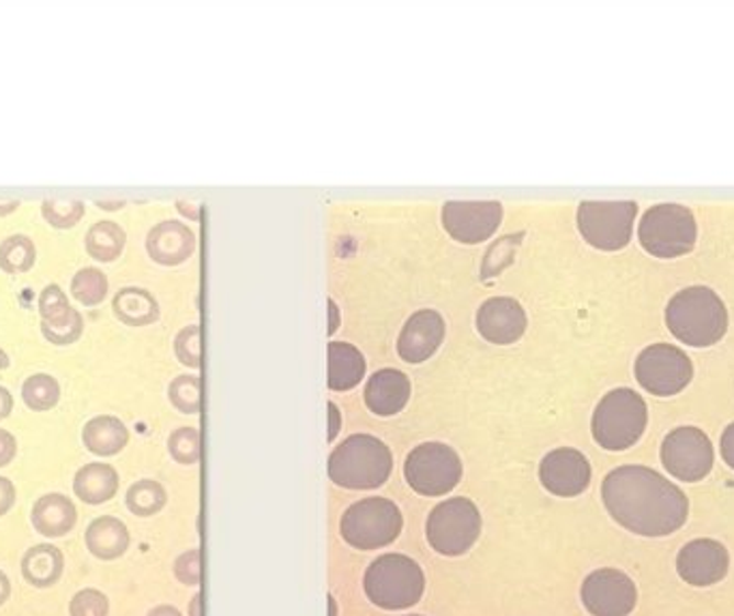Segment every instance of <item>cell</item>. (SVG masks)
Instances as JSON below:
<instances>
[{"label": "cell", "mask_w": 734, "mask_h": 616, "mask_svg": "<svg viewBox=\"0 0 734 616\" xmlns=\"http://www.w3.org/2000/svg\"><path fill=\"white\" fill-rule=\"evenodd\" d=\"M187 204H189V202H179L177 206H179V211H181V213H185L187 217H191V220H198V209H189Z\"/></svg>", "instance_id": "f907efd6"}, {"label": "cell", "mask_w": 734, "mask_h": 616, "mask_svg": "<svg viewBox=\"0 0 734 616\" xmlns=\"http://www.w3.org/2000/svg\"><path fill=\"white\" fill-rule=\"evenodd\" d=\"M196 249V235L184 222H162L146 237V251L159 265H179L185 262Z\"/></svg>", "instance_id": "ffe728a7"}, {"label": "cell", "mask_w": 734, "mask_h": 616, "mask_svg": "<svg viewBox=\"0 0 734 616\" xmlns=\"http://www.w3.org/2000/svg\"><path fill=\"white\" fill-rule=\"evenodd\" d=\"M409 616H419V615H409Z\"/></svg>", "instance_id": "db71d44e"}, {"label": "cell", "mask_w": 734, "mask_h": 616, "mask_svg": "<svg viewBox=\"0 0 734 616\" xmlns=\"http://www.w3.org/2000/svg\"><path fill=\"white\" fill-rule=\"evenodd\" d=\"M15 499H18V492H15L13 481L7 477H0V518L13 509Z\"/></svg>", "instance_id": "b9f144b4"}, {"label": "cell", "mask_w": 734, "mask_h": 616, "mask_svg": "<svg viewBox=\"0 0 734 616\" xmlns=\"http://www.w3.org/2000/svg\"><path fill=\"white\" fill-rule=\"evenodd\" d=\"M71 292H74V296L82 305L92 307V305H97V303H101L105 299V294H108V278L97 267H85V269H80L74 276Z\"/></svg>", "instance_id": "1f68e13d"}, {"label": "cell", "mask_w": 734, "mask_h": 616, "mask_svg": "<svg viewBox=\"0 0 734 616\" xmlns=\"http://www.w3.org/2000/svg\"><path fill=\"white\" fill-rule=\"evenodd\" d=\"M175 352L185 366H189V368L200 366V332H198L196 325L185 327L184 332L177 335Z\"/></svg>", "instance_id": "f35d334b"}, {"label": "cell", "mask_w": 734, "mask_h": 616, "mask_svg": "<svg viewBox=\"0 0 734 616\" xmlns=\"http://www.w3.org/2000/svg\"><path fill=\"white\" fill-rule=\"evenodd\" d=\"M477 329L492 344H513L526 332V312L511 296L488 299L477 312Z\"/></svg>", "instance_id": "e0dca14e"}, {"label": "cell", "mask_w": 734, "mask_h": 616, "mask_svg": "<svg viewBox=\"0 0 734 616\" xmlns=\"http://www.w3.org/2000/svg\"><path fill=\"white\" fill-rule=\"evenodd\" d=\"M481 535V514L470 499H447L438 503L425 524V537L443 557L466 555Z\"/></svg>", "instance_id": "52a82bcc"}, {"label": "cell", "mask_w": 734, "mask_h": 616, "mask_svg": "<svg viewBox=\"0 0 734 616\" xmlns=\"http://www.w3.org/2000/svg\"><path fill=\"white\" fill-rule=\"evenodd\" d=\"M404 477L421 496L449 494L461 479L459 456L445 443H423L404 462Z\"/></svg>", "instance_id": "9c48e42d"}, {"label": "cell", "mask_w": 734, "mask_h": 616, "mask_svg": "<svg viewBox=\"0 0 734 616\" xmlns=\"http://www.w3.org/2000/svg\"><path fill=\"white\" fill-rule=\"evenodd\" d=\"M9 597H11V580H9V575L0 569V606H4V604L9 602Z\"/></svg>", "instance_id": "bcb514c9"}, {"label": "cell", "mask_w": 734, "mask_h": 616, "mask_svg": "<svg viewBox=\"0 0 734 616\" xmlns=\"http://www.w3.org/2000/svg\"><path fill=\"white\" fill-rule=\"evenodd\" d=\"M175 575L179 582L196 586L200 584V550H189L175 561Z\"/></svg>", "instance_id": "ab89813d"}, {"label": "cell", "mask_w": 734, "mask_h": 616, "mask_svg": "<svg viewBox=\"0 0 734 616\" xmlns=\"http://www.w3.org/2000/svg\"><path fill=\"white\" fill-rule=\"evenodd\" d=\"M411 397V380L393 368L378 370L367 380L366 404L374 415L391 417L400 413Z\"/></svg>", "instance_id": "d6986e66"}, {"label": "cell", "mask_w": 734, "mask_h": 616, "mask_svg": "<svg viewBox=\"0 0 734 616\" xmlns=\"http://www.w3.org/2000/svg\"><path fill=\"white\" fill-rule=\"evenodd\" d=\"M13 411V395L7 387L0 384V422H4Z\"/></svg>", "instance_id": "ee69618b"}, {"label": "cell", "mask_w": 734, "mask_h": 616, "mask_svg": "<svg viewBox=\"0 0 734 616\" xmlns=\"http://www.w3.org/2000/svg\"><path fill=\"white\" fill-rule=\"evenodd\" d=\"M82 329H85V321H82V314L76 307H71L69 314L65 318L56 321V323H44L42 321L44 337L56 346L74 344L82 335Z\"/></svg>", "instance_id": "e575fe53"}, {"label": "cell", "mask_w": 734, "mask_h": 616, "mask_svg": "<svg viewBox=\"0 0 734 616\" xmlns=\"http://www.w3.org/2000/svg\"><path fill=\"white\" fill-rule=\"evenodd\" d=\"M78 509L74 501L60 492H49L37 499L31 512L33 528L47 539H60L74 530Z\"/></svg>", "instance_id": "44dd1931"}, {"label": "cell", "mask_w": 734, "mask_h": 616, "mask_svg": "<svg viewBox=\"0 0 734 616\" xmlns=\"http://www.w3.org/2000/svg\"><path fill=\"white\" fill-rule=\"evenodd\" d=\"M37 260V247L26 235H11L0 240V269L4 273H26Z\"/></svg>", "instance_id": "f546056e"}, {"label": "cell", "mask_w": 734, "mask_h": 616, "mask_svg": "<svg viewBox=\"0 0 734 616\" xmlns=\"http://www.w3.org/2000/svg\"><path fill=\"white\" fill-rule=\"evenodd\" d=\"M666 325L688 346H711L729 329V314L722 299L707 285H691L677 292L666 307Z\"/></svg>", "instance_id": "7a4b0ae2"}, {"label": "cell", "mask_w": 734, "mask_h": 616, "mask_svg": "<svg viewBox=\"0 0 734 616\" xmlns=\"http://www.w3.org/2000/svg\"><path fill=\"white\" fill-rule=\"evenodd\" d=\"M146 616H181V613L175 606H157Z\"/></svg>", "instance_id": "c3c4849f"}, {"label": "cell", "mask_w": 734, "mask_h": 616, "mask_svg": "<svg viewBox=\"0 0 734 616\" xmlns=\"http://www.w3.org/2000/svg\"><path fill=\"white\" fill-rule=\"evenodd\" d=\"M337 325H340V312H337V305L333 303V299H329V333L331 335L337 329Z\"/></svg>", "instance_id": "7dc6e473"}, {"label": "cell", "mask_w": 734, "mask_h": 616, "mask_svg": "<svg viewBox=\"0 0 734 616\" xmlns=\"http://www.w3.org/2000/svg\"><path fill=\"white\" fill-rule=\"evenodd\" d=\"M580 597L593 616H630L638 604V589L625 571L603 568L587 575Z\"/></svg>", "instance_id": "4fadbf2b"}, {"label": "cell", "mask_w": 734, "mask_h": 616, "mask_svg": "<svg viewBox=\"0 0 734 616\" xmlns=\"http://www.w3.org/2000/svg\"><path fill=\"white\" fill-rule=\"evenodd\" d=\"M22 578L35 589L54 586L65 571V557L52 544H37L29 548L22 557Z\"/></svg>", "instance_id": "d4e9b609"}, {"label": "cell", "mask_w": 734, "mask_h": 616, "mask_svg": "<svg viewBox=\"0 0 734 616\" xmlns=\"http://www.w3.org/2000/svg\"><path fill=\"white\" fill-rule=\"evenodd\" d=\"M366 374V359L364 355L346 344V341H331L329 344V389L346 391L357 387Z\"/></svg>", "instance_id": "484cf974"}, {"label": "cell", "mask_w": 734, "mask_h": 616, "mask_svg": "<svg viewBox=\"0 0 734 616\" xmlns=\"http://www.w3.org/2000/svg\"><path fill=\"white\" fill-rule=\"evenodd\" d=\"M18 456V440L9 429L0 427V469L9 467Z\"/></svg>", "instance_id": "60d3db41"}, {"label": "cell", "mask_w": 734, "mask_h": 616, "mask_svg": "<svg viewBox=\"0 0 734 616\" xmlns=\"http://www.w3.org/2000/svg\"><path fill=\"white\" fill-rule=\"evenodd\" d=\"M127 235L116 222H97L87 233V251L99 262L116 260L125 249Z\"/></svg>", "instance_id": "83f0119b"}, {"label": "cell", "mask_w": 734, "mask_h": 616, "mask_svg": "<svg viewBox=\"0 0 734 616\" xmlns=\"http://www.w3.org/2000/svg\"><path fill=\"white\" fill-rule=\"evenodd\" d=\"M112 310L121 323L132 327H144L159 318L157 299L148 290L136 285L121 288L112 299Z\"/></svg>", "instance_id": "4316f807"}, {"label": "cell", "mask_w": 734, "mask_h": 616, "mask_svg": "<svg viewBox=\"0 0 734 616\" xmlns=\"http://www.w3.org/2000/svg\"><path fill=\"white\" fill-rule=\"evenodd\" d=\"M85 202L82 200H63V198H47L42 204V215L47 224L54 228H74L85 217Z\"/></svg>", "instance_id": "d6a6232c"}, {"label": "cell", "mask_w": 734, "mask_h": 616, "mask_svg": "<svg viewBox=\"0 0 734 616\" xmlns=\"http://www.w3.org/2000/svg\"><path fill=\"white\" fill-rule=\"evenodd\" d=\"M698 235L688 206L657 204L644 213L638 238L644 249L657 258H677L691 251Z\"/></svg>", "instance_id": "ba28073f"}, {"label": "cell", "mask_w": 734, "mask_h": 616, "mask_svg": "<svg viewBox=\"0 0 734 616\" xmlns=\"http://www.w3.org/2000/svg\"><path fill=\"white\" fill-rule=\"evenodd\" d=\"M121 479L112 464L91 462L78 469L74 477V494L87 505H103L119 492Z\"/></svg>", "instance_id": "603a6c76"}, {"label": "cell", "mask_w": 734, "mask_h": 616, "mask_svg": "<svg viewBox=\"0 0 734 616\" xmlns=\"http://www.w3.org/2000/svg\"><path fill=\"white\" fill-rule=\"evenodd\" d=\"M393 469L391 449L376 436L353 434L329 458V477L348 490L380 488Z\"/></svg>", "instance_id": "3957f363"}, {"label": "cell", "mask_w": 734, "mask_h": 616, "mask_svg": "<svg viewBox=\"0 0 734 616\" xmlns=\"http://www.w3.org/2000/svg\"><path fill=\"white\" fill-rule=\"evenodd\" d=\"M648 408L632 389H614L601 397L593 413V438L608 451H625L641 440Z\"/></svg>", "instance_id": "5b68a950"}, {"label": "cell", "mask_w": 734, "mask_h": 616, "mask_svg": "<svg viewBox=\"0 0 734 616\" xmlns=\"http://www.w3.org/2000/svg\"><path fill=\"white\" fill-rule=\"evenodd\" d=\"M731 568V555L724 544L715 539H693L681 548L677 571L691 586H713L722 582Z\"/></svg>", "instance_id": "2e32d148"}, {"label": "cell", "mask_w": 734, "mask_h": 616, "mask_svg": "<svg viewBox=\"0 0 734 616\" xmlns=\"http://www.w3.org/2000/svg\"><path fill=\"white\" fill-rule=\"evenodd\" d=\"M404 526L400 507L385 496H369L351 505L342 522L340 530L346 544L357 550H378L391 546Z\"/></svg>", "instance_id": "8992f818"}, {"label": "cell", "mask_w": 734, "mask_h": 616, "mask_svg": "<svg viewBox=\"0 0 734 616\" xmlns=\"http://www.w3.org/2000/svg\"><path fill=\"white\" fill-rule=\"evenodd\" d=\"M166 503H168L166 488L155 479H140L127 490L125 496L127 509L138 518H151L159 514L166 507Z\"/></svg>", "instance_id": "f1b7e54d"}, {"label": "cell", "mask_w": 734, "mask_h": 616, "mask_svg": "<svg viewBox=\"0 0 734 616\" xmlns=\"http://www.w3.org/2000/svg\"><path fill=\"white\" fill-rule=\"evenodd\" d=\"M170 456L179 464H196L200 460V434L196 427H179L168 438Z\"/></svg>", "instance_id": "d590c367"}, {"label": "cell", "mask_w": 734, "mask_h": 616, "mask_svg": "<svg viewBox=\"0 0 734 616\" xmlns=\"http://www.w3.org/2000/svg\"><path fill=\"white\" fill-rule=\"evenodd\" d=\"M110 600L99 589H82L69 602V616H108Z\"/></svg>", "instance_id": "8d00e7d4"}, {"label": "cell", "mask_w": 734, "mask_h": 616, "mask_svg": "<svg viewBox=\"0 0 734 616\" xmlns=\"http://www.w3.org/2000/svg\"><path fill=\"white\" fill-rule=\"evenodd\" d=\"M191 616H200V595H196L193 597V602H191Z\"/></svg>", "instance_id": "816d5d0a"}, {"label": "cell", "mask_w": 734, "mask_h": 616, "mask_svg": "<svg viewBox=\"0 0 734 616\" xmlns=\"http://www.w3.org/2000/svg\"><path fill=\"white\" fill-rule=\"evenodd\" d=\"M82 443L94 456L112 458L127 447L130 429L114 415H97L82 427Z\"/></svg>", "instance_id": "cb8c5ba5"}, {"label": "cell", "mask_w": 734, "mask_h": 616, "mask_svg": "<svg viewBox=\"0 0 734 616\" xmlns=\"http://www.w3.org/2000/svg\"><path fill=\"white\" fill-rule=\"evenodd\" d=\"M85 544L94 559L116 561L130 550L132 535L125 522L114 516H101L87 526Z\"/></svg>", "instance_id": "7402d4cb"}, {"label": "cell", "mask_w": 734, "mask_h": 616, "mask_svg": "<svg viewBox=\"0 0 734 616\" xmlns=\"http://www.w3.org/2000/svg\"><path fill=\"white\" fill-rule=\"evenodd\" d=\"M601 501L612 520L641 537H668L688 522L683 490L648 467L610 471L601 483Z\"/></svg>", "instance_id": "6da1fadb"}, {"label": "cell", "mask_w": 734, "mask_h": 616, "mask_svg": "<svg viewBox=\"0 0 734 616\" xmlns=\"http://www.w3.org/2000/svg\"><path fill=\"white\" fill-rule=\"evenodd\" d=\"M720 451H722V458L724 462L734 469V424L724 429L722 434V440H720Z\"/></svg>", "instance_id": "7bdbcfd3"}, {"label": "cell", "mask_w": 734, "mask_h": 616, "mask_svg": "<svg viewBox=\"0 0 734 616\" xmlns=\"http://www.w3.org/2000/svg\"><path fill=\"white\" fill-rule=\"evenodd\" d=\"M364 589L374 606L382 611H404L423 597L425 575L411 557L382 555L367 568Z\"/></svg>", "instance_id": "277c9868"}, {"label": "cell", "mask_w": 734, "mask_h": 616, "mask_svg": "<svg viewBox=\"0 0 734 616\" xmlns=\"http://www.w3.org/2000/svg\"><path fill=\"white\" fill-rule=\"evenodd\" d=\"M540 481L554 496L571 499L589 488L591 464L578 449L560 447L542 460Z\"/></svg>", "instance_id": "9a60e30c"}, {"label": "cell", "mask_w": 734, "mask_h": 616, "mask_svg": "<svg viewBox=\"0 0 734 616\" xmlns=\"http://www.w3.org/2000/svg\"><path fill=\"white\" fill-rule=\"evenodd\" d=\"M22 400L31 411L44 413V411H49L58 404L60 384L54 377L44 374V372L33 374V377L24 380V384H22Z\"/></svg>", "instance_id": "4dcf8cb0"}, {"label": "cell", "mask_w": 734, "mask_h": 616, "mask_svg": "<svg viewBox=\"0 0 734 616\" xmlns=\"http://www.w3.org/2000/svg\"><path fill=\"white\" fill-rule=\"evenodd\" d=\"M713 462V445L709 436L698 427H677L664 438L661 464L675 479H681L686 483L702 481L711 473Z\"/></svg>", "instance_id": "7c38bea8"}, {"label": "cell", "mask_w": 734, "mask_h": 616, "mask_svg": "<svg viewBox=\"0 0 734 616\" xmlns=\"http://www.w3.org/2000/svg\"><path fill=\"white\" fill-rule=\"evenodd\" d=\"M445 337L443 316L434 310H421L413 314L398 339V352L409 363L430 359Z\"/></svg>", "instance_id": "ac0fdd59"}, {"label": "cell", "mask_w": 734, "mask_h": 616, "mask_svg": "<svg viewBox=\"0 0 734 616\" xmlns=\"http://www.w3.org/2000/svg\"><path fill=\"white\" fill-rule=\"evenodd\" d=\"M340 432V408L331 402L329 404V440H333Z\"/></svg>", "instance_id": "f6af8a7d"}, {"label": "cell", "mask_w": 734, "mask_h": 616, "mask_svg": "<svg viewBox=\"0 0 734 616\" xmlns=\"http://www.w3.org/2000/svg\"><path fill=\"white\" fill-rule=\"evenodd\" d=\"M638 204L632 200L619 202H582L578 209V228L597 249H623L634 231Z\"/></svg>", "instance_id": "30bf717a"}, {"label": "cell", "mask_w": 734, "mask_h": 616, "mask_svg": "<svg viewBox=\"0 0 734 616\" xmlns=\"http://www.w3.org/2000/svg\"><path fill=\"white\" fill-rule=\"evenodd\" d=\"M20 206V202L18 200H9V202H0V215H9V213H13L15 209Z\"/></svg>", "instance_id": "681fc988"}, {"label": "cell", "mask_w": 734, "mask_h": 616, "mask_svg": "<svg viewBox=\"0 0 734 616\" xmlns=\"http://www.w3.org/2000/svg\"><path fill=\"white\" fill-rule=\"evenodd\" d=\"M503 217L497 200H452L443 206V226L459 243H481L492 237Z\"/></svg>", "instance_id": "5bb4252c"}, {"label": "cell", "mask_w": 734, "mask_h": 616, "mask_svg": "<svg viewBox=\"0 0 734 616\" xmlns=\"http://www.w3.org/2000/svg\"><path fill=\"white\" fill-rule=\"evenodd\" d=\"M693 368L688 355L670 344H653L636 359V379L648 393L668 397L689 384Z\"/></svg>", "instance_id": "8fae6325"}, {"label": "cell", "mask_w": 734, "mask_h": 616, "mask_svg": "<svg viewBox=\"0 0 734 616\" xmlns=\"http://www.w3.org/2000/svg\"><path fill=\"white\" fill-rule=\"evenodd\" d=\"M168 397L175 408L187 415L200 413V379L184 374L170 382L168 387Z\"/></svg>", "instance_id": "836d02e7"}, {"label": "cell", "mask_w": 734, "mask_h": 616, "mask_svg": "<svg viewBox=\"0 0 734 616\" xmlns=\"http://www.w3.org/2000/svg\"><path fill=\"white\" fill-rule=\"evenodd\" d=\"M9 363H11V361H9V355H7V352L0 348V370H7V368H9Z\"/></svg>", "instance_id": "f5cc1de1"}, {"label": "cell", "mask_w": 734, "mask_h": 616, "mask_svg": "<svg viewBox=\"0 0 734 616\" xmlns=\"http://www.w3.org/2000/svg\"><path fill=\"white\" fill-rule=\"evenodd\" d=\"M71 305L67 294L63 292V288L58 284H49L44 288L42 296H40V314L44 323H56L60 318H65L69 314Z\"/></svg>", "instance_id": "74e56055"}]
</instances>
